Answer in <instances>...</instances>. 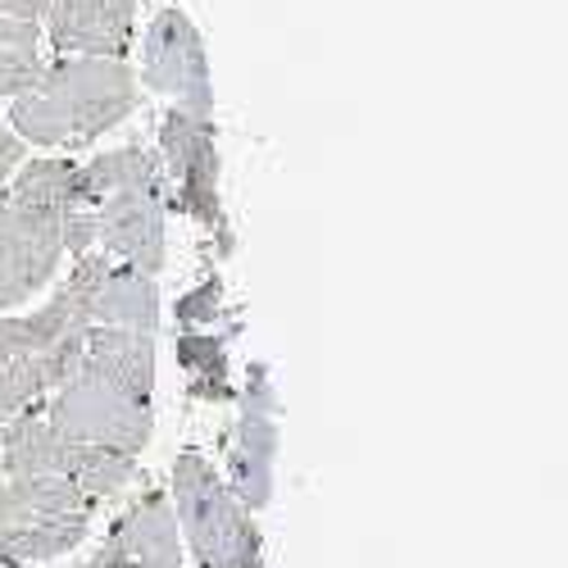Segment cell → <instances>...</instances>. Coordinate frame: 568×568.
<instances>
[{
  "label": "cell",
  "instance_id": "obj_1",
  "mask_svg": "<svg viewBox=\"0 0 568 568\" xmlns=\"http://www.w3.org/2000/svg\"><path fill=\"white\" fill-rule=\"evenodd\" d=\"M155 337L91 327L78 368L45 396L41 414L73 442L141 455L155 433Z\"/></svg>",
  "mask_w": 568,
  "mask_h": 568
},
{
  "label": "cell",
  "instance_id": "obj_2",
  "mask_svg": "<svg viewBox=\"0 0 568 568\" xmlns=\"http://www.w3.org/2000/svg\"><path fill=\"white\" fill-rule=\"evenodd\" d=\"M136 110V73L123 60L60 55L10 105V132L41 151H87Z\"/></svg>",
  "mask_w": 568,
  "mask_h": 568
},
{
  "label": "cell",
  "instance_id": "obj_3",
  "mask_svg": "<svg viewBox=\"0 0 568 568\" xmlns=\"http://www.w3.org/2000/svg\"><path fill=\"white\" fill-rule=\"evenodd\" d=\"M73 205L97 214V251L132 264L141 273H160L164 251H169V186H164V164L155 146H128L101 151L97 160L78 164L73 178Z\"/></svg>",
  "mask_w": 568,
  "mask_h": 568
},
{
  "label": "cell",
  "instance_id": "obj_4",
  "mask_svg": "<svg viewBox=\"0 0 568 568\" xmlns=\"http://www.w3.org/2000/svg\"><path fill=\"white\" fill-rule=\"evenodd\" d=\"M169 505L178 518V537L192 546L201 568H264V537L255 528V514L232 496L223 473L201 450H182L173 459Z\"/></svg>",
  "mask_w": 568,
  "mask_h": 568
},
{
  "label": "cell",
  "instance_id": "obj_5",
  "mask_svg": "<svg viewBox=\"0 0 568 568\" xmlns=\"http://www.w3.org/2000/svg\"><path fill=\"white\" fill-rule=\"evenodd\" d=\"M97 518V500L55 473L0 483V555L14 564H45L73 555Z\"/></svg>",
  "mask_w": 568,
  "mask_h": 568
},
{
  "label": "cell",
  "instance_id": "obj_6",
  "mask_svg": "<svg viewBox=\"0 0 568 568\" xmlns=\"http://www.w3.org/2000/svg\"><path fill=\"white\" fill-rule=\"evenodd\" d=\"M0 473L6 478H28V473H55V478H69L78 491H87L91 500H110L119 496L132 478H136V459L105 450V446H87L64 437L51 418L37 409L10 418L0 428Z\"/></svg>",
  "mask_w": 568,
  "mask_h": 568
},
{
  "label": "cell",
  "instance_id": "obj_7",
  "mask_svg": "<svg viewBox=\"0 0 568 568\" xmlns=\"http://www.w3.org/2000/svg\"><path fill=\"white\" fill-rule=\"evenodd\" d=\"M164 186H169V210L196 219L214 242L219 255H232V223L223 210V186H219V146H214V123L192 119L178 105L160 119V146Z\"/></svg>",
  "mask_w": 568,
  "mask_h": 568
},
{
  "label": "cell",
  "instance_id": "obj_8",
  "mask_svg": "<svg viewBox=\"0 0 568 568\" xmlns=\"http://www.w3.org/2000/svg\"><path fill=\"white\" fill-rule=\"evenodd\" d=\"M64 264V210L0 196V314L41 296Z\"/></svg>",
  "mask_w": 568,
  "mask_h": 568
},
{
  "label": "cell",
  "instance_id": "obj_9",
  "mask_svg": "<svg viewBox=\"0 0 568 568\" xmlns=\"http://www.w3.org/2000/svg\"><path fill=\"white\" fill-rule=\"evenodd\" d=\"M141 82L155 97L178 101L182 114L214 123V87H210V55L196 23L178 6H164L151 28L141 32Z\"/></svg>",
  "mask_w": 568,
  "mask_h": 568
},
{
  "label": "cell",
  "instance_id": "obj_10",
  "mask_svg": "<svg viewBox=\"0 0 568 568\" xmlns=\"http://www.w3.org/2000/svg\"><path fill=\"white\" fill-rule=\"evenodd\" d=\"M273 464H277V396L268 387V368H251L242 396V418L227 437V487L251 514L273 500Z\"/></svg>",
  "mask_w": 568,
  "mask_h": 568
},
{
  "label": "cell",
  "instance_id": "obj_11",
  "mask_svg": "<svg viewBox=\"0 0 568 568\" xmlns=\"http://www.w3.org/2000/svg\"><path fill=\"white\" fill-rule=\"evenodd\" d=\"M69 282L87 301V314L97 327H128V333L155 337L160 327V287L151 273L132 264H119L101 251H87L73 260Z\"/></svg>",
  "mask_w": 568,
  "mask_h": 568
},
{
  "label": "cell",
  "instance_id": "obj_12",
  "mask_svg": "<svg viewBox=\"0 0 568 568\" xmlns=\"http://www.w3.org/2000/svg\"><path fill=\"white\" fill-rule=\"evenodd\" d=\"M78 568H182V537L169 496L146 491L141 500H132L114 518L101 550Z\"/></svg>",
  "mask_w": 568,
  "mask_h": 568
},
{
  "label": "cell",
  "instance_id": "obj_13",
  "mask_svg": "<svg viewBox=\"0 0 568 568\" xmlns=\"http://www.w3.org/2000/svg\"><path fill=\"white\" fill-rule=\"evenodd\" d=\"M41 19L60 55L123 60L136 45V0H45Z\"/></svg>",
  "mask_w": 568,
  "mask_h": 568
},
{
  "label": "cell",
  "instance_id": "obj_14",
  "mask_svg": "<svg viewBox=\"0 0 568 568\" xmlns=\"http://www.w3.org/2000/svg\"><path fill=\"white\" fill-rule=\"evenodd\" d=\"M178 364L192 383L196 400H232V373H227V337L210 327H182L178 337Z\"/></svg>",
  "mask_w": 568,
  "mask_h": 568
},
{
  "label": "cell",
  "instance_id": "obj_15",
  "mask_svg": "<svg viewBox=\"0 0 568 568\" xmlns=\"http://www.w3.org/2000/svg\"><path fill=\"white\" fill-rule=\"evenodd\" d=\"M41 69V23L0 19V97L19 101Z\"/></svg>",
  "mask_w": 568,
  "mask_h": 568
},
{
  "label": "cell",
  "instance_id": "obj_16",
  "mask_svg": "<svg viewBox=\"0 0 568 568\" xmlns=\"http://www.w3.org/2000/svg\"><path fill=\"white\" fill-rule=\"evenodd\" d=\"M219 301H223V292H219V282L210 277V282H201V287H192L182 301H178V323L182 327H201V323H214L219 318Z\"/></svg>",
  "mask_w": 568,
  "mask_h": 568
},
{
  "label": "cell",
  "instance_id": "obj_17",
  "mask_svg": "<svg viewBox=\"0 0 568 568\" xmlns=\"http://www.w3.org/2000/svg\"><path fill=\"white\" fill-rule=\"evenodd\" d=\"M28 160V146L10 132V128H0V196H6V186L14 178V169Z\"/></svg>",
  "mask_w": 568,
  "mask_h": 568
},
{
  "label": "cell",
  "instance_id": "obj_18",
  "mask_svg": "<svg viewBox=\"0 0 568 568\" xmlns=\"http://www.w3.org/2000/svg\"><path fill=\"white\" fill-rule=\"evenodd\" d=\"M45 14V0H0V19H28V23H41Z\"/></svg>",
  "mask_w": 568,
  "mask_h": 568
},
{
  "label": "cell",
  "instance_id": "obj_19",
  "mask_svg": "<svg viewBox=\"0 0 568 568\" xmlns=\"http://www.w3.org/2000/svg\"><path fill=\"white\" fill-rule=\"evenodd\" d=\"M0 568H23V564H14L10 555H0Z\"/></svg>",
  "mask_w": 568,
  "mask_h": 568
}]
</instances>
